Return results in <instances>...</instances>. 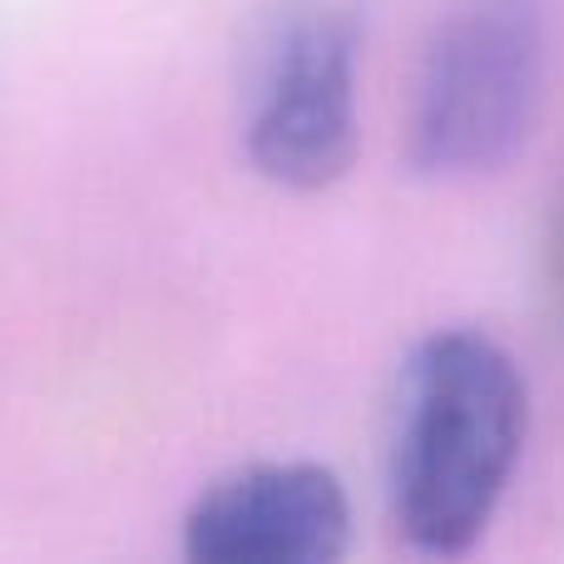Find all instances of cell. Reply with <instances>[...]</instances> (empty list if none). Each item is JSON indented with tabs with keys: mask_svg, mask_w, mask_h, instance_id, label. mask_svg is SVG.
I'll return each instance as SVG.
<instances>
[{
	"mask_svg": "<svg viewBox=\"0 0 564 564\" xmlns=\"http://www.w3.org/2000/svg\"><path fill=\"white\" fill-rule=\"evenodd\" d=\"M530 387L480 327H441L406 351L391 401L387 500L416 555L456 560L490 530L525 451Z\"/></svg>",
	"mask_w": 564,
	"mask_h": 564,
	"instance_id": "1",
	"label": "cell"
},
{
	"mask_svg": "<svg viewBox=\"0 0 564 564\" xmlns=\"http://www.w3.org/2000/svg\"><path fill=\"white\" fill-rule=\"evenodd\" d=\"M550 45V0H446L411 89V169L426 178H470L506 164L545 105Z\"/></svg>",
	"mask_w": 564,
	"mask_h": 564,
	"instance_id": "2",
	"label": "cell"
},
{
	"mask_svg": "<svg viewBox=\"0 0 564 564\" xmlns=\"http://www.w3.org/2000/svg\"><path fill=\"white\" fill-rule=\"evenodd\" d=\"M367 0H273L243 89L248 164L317 194L357 159V55Z\"/></svg>",
	"mask_w": 564,
	"mask_h": 564,
	"instance_id": "3",
	"label": "cell"
},
{
	"mask_svg": "<svg viewBox=\"0 0 564 564\" xmlns=\"http://www.w3.org/2000/svg\"><path fill=\"white\" fill-rule=\"evenodd\" d=\"M347 545V486L317 460L238 466L184 510V555L194 564H332Z\"/></svg>",
	"mask_w": 564,
	"mask_h": 564,
	"instance_id": "4",
	"label": "cell"
},
{
	"mask_svg": "<svg viewBox=\"0 0 564 564\" xmlns=\"http://www.w3.org/2000/svg\"><path fill=\"white\" fill-rule=\"evenodd\" d=\"M560 282H564V234H560Z\"/></svg>",
	"mask_w": 564,
	"mask_h": 564,
	"instance_id": "5",
	"label": "cell"
}]
</instances>
